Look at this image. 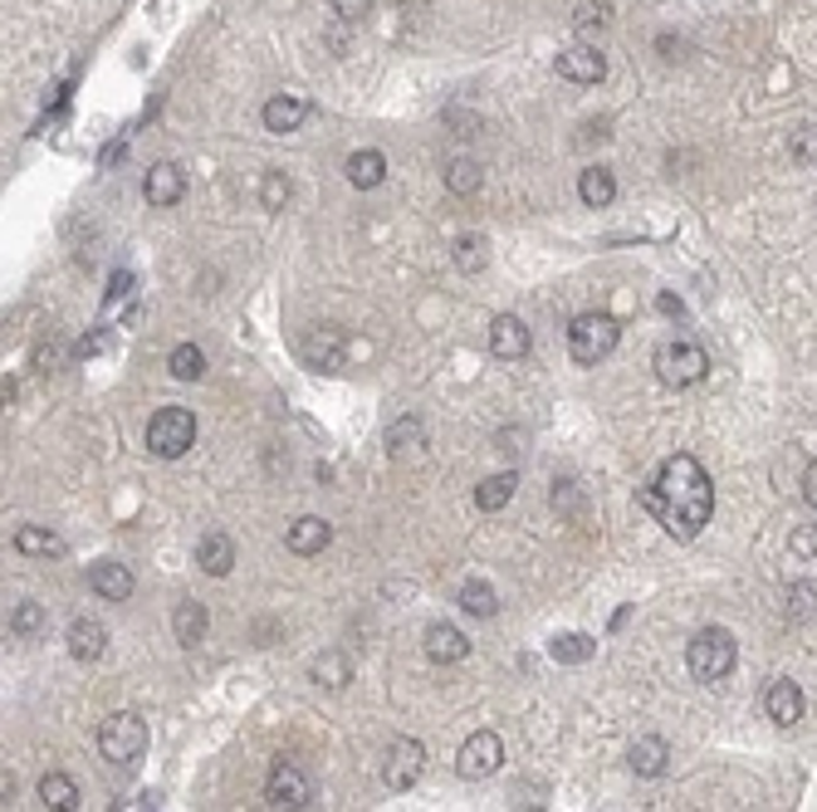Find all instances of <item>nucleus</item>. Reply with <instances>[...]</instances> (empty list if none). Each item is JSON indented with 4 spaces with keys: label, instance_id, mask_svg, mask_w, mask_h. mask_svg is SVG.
<instances>
[{
    "label": "nucleus",
    "instance_id": "nucleus-27",
    "mask_svg": "<svg viewBox=\"0 0 817 812\" xmlns=\"http://www.w3.org/2000/svg\"><path fill=\"white\" fill-rule=\"evenodd\" d=\"M309 671H314V680H318V685H328V690H343V685L353 680V661H348L343 651H324V655H314V665H309Z\"/></svg>",
    "mask_w": 817,
    "mask_h": 812
},
{
    "label": "nucleus",
    "instance_id": "nucleus-33",
    "mask_svg": "<svg viewBox=\"0 0 817 812\" xmlns=\"http://www.w3.org/2000/svg\"><path fill=\"white\" fill-rule=\"evenodd\" d=\"M485 260H490L485 235H461V240H455V270H461V274H480Z\"/></svg>",
    "mask_w": 817,
    "mask_h": 812
},
{
    "label": "nucleus",
    "instance_id": "nucleus-19",
    "mask_svg": "<svg viewBox=\"0 0 817 812\" xmlns=\"http://www.w3.org/2000/svg\"><path fill=\"white\" fill-rule=\"evenodd\" d=\"M670 763V744L661 739V734H641L637 744H631V773L637 778H661Z\"/></svg>",
    "mask_w": 817,
    "mask_h": 812
},
{
    "label": "nucleus",
    "instance_id": "nucleus-4",
    "mask_svg": "<svg viewBox=\"0 0 817 812\" xmlns=\"http://www.w3.org/2000/svg\"><path fill=\"white\" fill-rule=\"evenodd\" d=\"M99 753L109 763H138L148 753V720L133 710H118L99 724Z\"/></svg>",
    "mask_w": 817,
    "mask_h": 812
},
{
    "label": "nucleus",
    "instance_id": "nucleus-41",
    "mask_svg": "<svg viewBox=\"0 0 817 812\" xmlns=\"http://www.w3.org/2000/svg\"><path fill=\"white\" fill-rule=\"evenodd\" d=\"M656 309L666 313V318H686V303H680L676 293H661V299H656Z\"/></svg>",
    "mask_w": 817,
    "mask_h": 812
},
{
    "label": "nucleus",
    "instance_id": "nucleus-7",
    "mask_svg": "<svg viewBox=\"0 0 817 812\" xmlns=\"http://www.w3.org/2000/svg\"><path fill=\"white\" fill-rule=\"evenodd\" d=\"M500 763H504V744H500V734H494V729H475L470 739L461 744V753H455V773L470 778V783L490 778Z\"/></svg>",
    "mask_w": 817,
    "mask_h": 812
},
{
    "label": "nucleus",
    "instance_id": "nucleus-24",
    "mask_svg": "<svg viewBox=\"0 0 817 812\" xmlns=\"http://www.w3.org/2000/svg\"><path fill=\"white\" fill-rule=\"evenodd\" d=\"M15 553H25V558H64V538L50 534V528L21 524V528H15Z\"/></svg>",
    "mask_w": 817,
    "mask_h": 812
},
{
    "label": "nucleus",
    "instance_id": "nucleus-10",
    "mask_svg": "<svg viewBox=\"0 0 817 812\" xmlns=\"http://www.w3.org/2000/svg\"><path fill=\"white\" fill-rule=\"evenodd\" d=\"M142 196H148V205L167 211V205H177L181 196H187V172H181L177 162H158L142 176Z\"/></svg>",
    "mask_w": 817,
    "mask_h": 812
},
{
    "label": "nucleus",
    "instance_id": "nucleus-36",
    "mask_svg": "<svg viewBox=\"0 0 817 812\" xmlns=\"http://www.w3.org/2000/svg\"><path fill=\"white\" fill-rule=\"evenodd\" d=\"M788 548H793V558H817V524H797Z\"/></svg>",
    "mask_w": 817,
    "mask_h": 812
},
{
    "label": "nucleus",
    "instance_id": "nucleus-35",
    "mask_svg": "<svg viewBox=\"0 0 817 812\" xmlns=\"http://www.w3.org/2000/svg\"><path fill=\"white\" fill-rule=\"evenodd\" d=\"M788 152H793V162H803V166H817V123L797 127V133L788 137Z\"/></svg>",
    "mask_w": 817,
    "mask_h": 812
},
{
    "label": "nucleus",
    "instance_id": "nucleus-22",
    "mask_svg": "<svg viewBox=\"0 0 817 812\" xmlns=\"http://www.w3.org/2000/svg\"><path fill=\"white\" fill-rule=\"evenodd\" d=\"M348 182L357 186V191H373V186H382V176H387V157L377 152V147H363V152H353L348 157Z\"/></svg>",
    "mask_w": 817,
    "mask_h": 812
},
{
    "label": "nucleus",
    "instance_id": "nucleus-16",
    "mask_svg": "<svg viewBox=\"0 0 817 812\" xmlns=\"http://www.w3.org/2000/svg\"><path fill=\"white\" fill-rule=\"evenodd\" d=\"M490 352L504 362H519L524 352H529V323L514 318V313H500V318L490 323Z\"/></svg>",
    "mask_w": 817,
    "mask_h": 812
},
{
    "label": "nucleus",
    "instance_id": "nucleus-29",
    "mask_svg": "<svg viewBox=\"0 0 817 812\" xmlns=\"http://www.w3.org/2000/svg\"><path fill=\"white\" fill-rule=\"evenodd\" d=\"M592 651H598V641H592V636H582V632H563V636H553V646H549V655L558 665H582Z\"/></svg>",
    "mask_w": 817,
    "mask_h": 812
},
{
    "label": "nucleus",
    "instance_id": "nucleus-30",
    "mask_svg": "<svg viewBox=\"0 0 817 812\" xmlns=\"http://www.w3.org/2000/svg\"><path fill=\"white\" fill-rule=\"evenodd\" d=\"M461 612H470V616H494V612H500V592H494L490 583H480V577H470V583L461 587Z\"/></svg>",
    "mask_w": 817,
    "mask_h": 812
},
{
    "label": "nucleus",
    "instance_id": "nucleus-38",
    "mask_svg": "<svg viewBox=\"0 0 817 812\" xmlns=\"http://www.w3.org/2000/svg\"><path fill=\"white\" fill-rule=\"evenodd\" d=\"M328 5H334L338 20H363V15H373V0H328Z\"/></svg>",
    "mask_w": 817,
    "mask_h": 812
},
{
    "label": "nucleus",
    "instance_id": "nucleus-39",
    "mask_svg": "<svg viewBox=\"0 0 817 812\" xmlns=\"http://www.w3.org/2000/svg\"><path fill=\"white\" fill-rule=\"evenodd\" d=\"M813 607H817V592H813V587H793V592H788V612L807 616Z\"/></svg>",
    "mask_w": 817,
    "mask_h": 812
},
{
    "label": "nucleus",
    "instance_id": "nucleus-15",
    "mask_svg": "<svg viewBox=\"0 0 817 812\" xmlns=\"http://www.w3.org/2000/svg\"><path fill=\"white\" fill-rule=\"evenodd\" d=\"M602 74H607V59L592 45H573L558 54V78H568V84H602Z\"/></svg>",
    "mask_w": 817,
    "mask_h": 812
},
{
    "label": "nucleus",
    "instance_id": "nucleus-8",
    "mask_svg": "<svg viewBox=\"0 0 817 812\" xmlns=\"http://www.w3.org/2000/svg\"><path fill=\"white\" fill-rule=\"evenodd\" d=\"M426 773V744L422 739H397L387 749V763H382V783L392 792H406L416 788V778Z\"/></svg>",
    "mask_w": 817,
    "mask_h": 812
},
{
    "label": "nucleus",
    "instance_id": "nucleus-32",
    "mask_svg": "<svg viewBox=\"0 0 817 812\" xmlns=\"http://www.w3.org/2000/svg\"><path fill=\"white\" fill-rule=\"evenodd\" d=\"M445 191H451V196H475V191H480V162L455 157V162L445 166Z\"/></svg>",
    "mask_w": 817,
    "mask_h": 812
},
{
    "label": "nucleus",
    "instance_id": "nucleus-31",
    "mask_svg": "<svg viewBox=\"0 0 817 812\" xmlns=\"http://www.w3.org/2000/svg\"><path fill=\"white\" fill-rule=\"evenodd\" d=\"M289 196H294L289 176L279 172V166H265V172H260V205H265V211H285Z\"/></svg>",
    "mask_w": 817,
    "mask_h": 812
},
{
    "label": "nucleus",
    "instance_id": "nucleus-2",
    "mask_svg": "<svg viewBox=\"0 0 817 812\" xmlns=\"http://www.w3.org/2000/svg\"><path fill=\"white\" fill-rule=\"evenodd\" d=\"M617 342H621V323L612 318V313H578V318L568 323V352L582 367L607 362L612 352H617Z\"/></svg>",
    "mask_w": 817,
    "mask_h": 812
},
{
    "label": "nucleus",
    "instance_id": "nucleus-20",
    "mask_svg": "<svg viewBox=\"0 0 817 812\" xmlns=\"http://www.w3.org/2000/svg\"><path fill=\"white\" fill-rule=\"evenodd\" d=\"M40 802L50 812H79V783L70 778V773H60V769H50L40 778Z\"/></svg>",
    "mask_w": 817,
    "mask_h": 812
},
{
    "label": "nucleus",
    "instance_id": "nucleus-11",
    "mask_svg": "<svg viewBox=\"0 0 817 812\" xmlns=\"http://www.w3.org/2000/svg\"><path fill=\"white\" fill-rule=\"evenodd\" d=\"M803 710H807V700L793 680H774L764 690V714L778 724V729H793V724L803 720Z\"/></svg>",
    "mask_w": 817,
    "mask_h": 812
},
{
    "label": "nucleus",
    "instance_id": "nucleus-5",
    "mask_svg": "<svg viewBox=\"0 0 817 812\" xmlns=\"http://www.w3.org/2000/svg\"><path fill=\"white\" fill-rule=\"evenodd\" d=\"M705 372H709V358L700 342L670 338L656 348V377L666 382V387H695V382H705Z\"/></svg>",
    "mask_w": 817,
    "mask_h": 812
},
{
    "label": "nucleus",
    "instance_id": "nucleus-40",
    "mask_svg": "<svg viewBox=\"0 0 817 812\" xmlns=\"http://www.w3.org/2000/svg\"><path fill=\"white\" fill-rule=\"evenodd\" d=\"M133 284H138V274H113V284H109V303H118L123 293H133Z\"/></svg>",
    "mask_w": 817,
    "mask_h": 812
},
{
    "label": "nucleus",
    "instance_id": "nucleus-12",
    "mask_svg": "<svg viewBox=\"0 0 817 812\" xmlns=\"http://www.w3.org/2000/svg\"><path fill=\"white\" fill-rule=\"evenodd\" d=\"M422 641H426V655H431L436 665H455V661H465V655H470L465 632H461V626H451V622H431L422 632Z\"/></svg>",
    "mask_w": 817,
    "mask_h": 812
},
{
    "label": "nucleus",
    "instance_id": "nucleus-17",
    "mask_svg": "<svg viewBox=\"0 0 817 812\" xmlns=\"http://www.w3.org/2000/svg\"><path fill=\"white\" fill-rule=\"evenodd\" d=\"M103 646H109V626L99 622V616H74L70 622V655L74 661H99Z\"/></svg>",
    "mask_w": 817,
    "mask_h": 812
},
{
    "label": "nucleus",
    "instance_id": "nucleus-9",
    "mask_svg": "<svg viewBox=\"0 0 817 812\" xmlns=\"http://www.w3.org/2000/svg\"><path fill=\"white\" fill-rule=\"evenodd\" d=\"M265 798L275 802V808H304L309 798H314V783H309V773L299 769V763H289V759H279L275 763V773H269V783H265Z\"/></svg>",
    "mask_w": 817,
    "mask_h": 812
},
{
    "label": "nucleus",
    "instance_id": "nucleus-3",
    "mask_svg": "<svg viewBox=\"0 0 817 812\" xmlns=\"http://www.w3.org/2000/svg\"><path fill=\"white\" fill-rule=\"evenodd\" d=\"M734 661H739V646H734V636H729L725 626H705V632H695V636H690V646H686L690 675L705 680V685L725 680V675L734 671Z\"/></svg>",
    "mask_w": 817,
    "mask_h": 812
},
{
    "label": "nucleus",
    "instance_id": "nucleus-34",
    "mask_svg": "<svg viewBox=\"0 0 817 812\" xmlns=\"http://www.w3.org/2000/svg\"><path fill=\"white\" fill-rule=\"evenodd\" d=\"M45 626V607L40 602H15L11 607V632L15 636H35Z\"/></svg>",
    "mask_w": 817,
    "mask_h": 812
},
{
    "label": "nucleus",
    "instance_id": "nucleus-13",
    "mask_svg": "<svg viewBox=\"0 0 817 812\" xmlns=\"http://www.w3.org/2000/svg\"><path fill=\"white\" fill-rule=\"evenodd\" d=\"M260 117H265V133H275V137L299 133V123L309 117V98L304 93H275L265 108H260Z\"/></svg>",
    "mask_w": 817,
    "mask_h": 812
},
{
    "label": "nucleus",
    "instance_id": "nucleus-25",
    "mask_svg": "<svg viewBox=\"0 0 817 812\" xmlns=\"http://www.w3.org/2000/svg\"><path fill=\"white\" fill-rule=\"evenodd\" d=\"M514 489H519V475H514V470H500V475L480 479V489H475V504H480L485 514H494V509H504L514 499Z\"/></svg>",
    "mask_w": 817,
    "mask_h": 812
},
{
    "label": "nucleus",
    "instance_id": "nucleus-28",
    "mask_svg": "<svg viewBox=\"0 0 817 812\" xmlns=\"http://www.w3.org/2000/svg\"><path fill=\"white\" fill-rule=\"evenodd\" d=\"M167 367H172V377H177V382H201V377H206V352H201L197 342H177L172 358H167Z\"/></svg>",
    "mask_w": 817,
    "mask_h": 812
},
{
    "label": "nucleus",
    "instance_id": "nucleus-21",
    "mask_svg": "<svg viewBox=\"0 0 817 812\" xmlns=\"http://www.w3.org/2000/svg\"><path fill=\"white\" fill-rule=\"evenodd\" d=\"M578 196L592 211H607V205L617 201V176H612L607 166H588V172L578 176Z\"/></svg>",
    "mask_w": 817,
    "mask_h": 812
},
{
    "label": "nucleus",
    "instance_id": "nucleus-18",
    "mask_svg": "<svg viewBox=\"0 0 817 812\" xmlns=\"http://www.w3.org/2000/svg\"><path fill=\"white\" fill-rule=\"evenodd\" d=\"M89 587L103 597V602H128L138 583H133L128 563H93L89 567Z\"/></svg>",
    "mask_w": 817,
    "mask_h": 812
},
{
    "label": "nucleus",
    "instance_id": "nucleus-26",
    "mask_svg": "<svg viewBox=\"0 0 817 812\" xmlns=\"http://www.w3.org/2000/svg\"><path fill=\"white\" fill-rule=\"evenodd\" d=\"M197 558H201V567H206L211 577H226L230 567H236V544H230L226 534H206V538H201V548H197Z\"/></svg>",
    "mask_w": 817,
    "mask_h": 812
},
{
    "label": "nucleus",
    "instance_id": "nucleus-14",
    "mask_svg": "<svg viewBox=\"0 0 817 812\" xmlns=\"http://www.w3.org/2000/svg\"><path fill=\"white\" fill-rule=\"evenodd\" d=\"M285 544H289V553L314 558V553H324V548L334 544V524H328V519H318V514H304V519H294V524H289Z\"/></svg>",
    "mask_w": 817,
    "mask_h": 812
},
{
    "label": "nucleus",
    "instance_id": "nucleus-37",
    "mask_svg": "<svg viewBox=\"0 0 817 812\" xmlns=\"http://www.w3.org/2000/svg\"><path fill=\"white\" fill-rule=\"evenodd\" d=\"M573 25H578L582 35L602 29V25H607V5H578V20H573Z\"/></svg>",
    "mask_w": 817,
    "mask_h": 812
},
{
    "label": "nucleus",
    "instance_id": "nucleus-42",
    "mask_svg": "<svg viewBox=\"0 0 817 812\" xmlns=\"http://www.w3.org/2000/svg\"><path fill=\"white\" fill-rule=\"evenodd\" d=\"M803 499H807V504L817 509V460H813V465L803 470Z\"/></svg>",
    "mask_w": 817,
    "mask_h": 812
},
{
    "label": "nucleus",
    "instance_id": "nucleus-23",
    "mask_svg": "<svg viewBox=\"0 0 817 812\" xmlns=\"http://www.w3.org/2000/svg\"><path fill=\"white\" fill-rule=\"evenodd\" d=\"M206 626H211L206 602H177V612H172V632H177L181 646L206 641Z\"/></svg>",
    "mask_w": 817,
    "mask_h": 812
},
{
    "label": "nucleus",
    "instance_id": "nucleus-1",
    "mask_svg": "<svg viewBox=\"0 0 817 812\" xmlns=\"http://www.w3.org/2000/svg\"><path fill=\"white\" fill-rule=\"evenodd\" d=\"M641 504L661 519V528H666L670 538H695L700 528L709 524V514H715V485H709L705 465L680 450V455H670L666 465L656 470V479L641 489Z\"/></svg>",
    "mask_w": 817,
    "mask_h": 812
},
{
    "label": "nucleus",
    "instance_id": "nucleus-6",
    "mask_svg": "<svg viewBox=\"0 0 817 812\" xmlns=\"http://www.w3.org/2000/svg\"><path fill=\"white\" fill-rule=\"evenodd\" d=\"M197 446V416H191L187 407H162L158 416L148 421V450L152 455H187V450Z\"/></svg>",
    "mask_w": 817,
    "mask_h": 812
}]
</instances>
